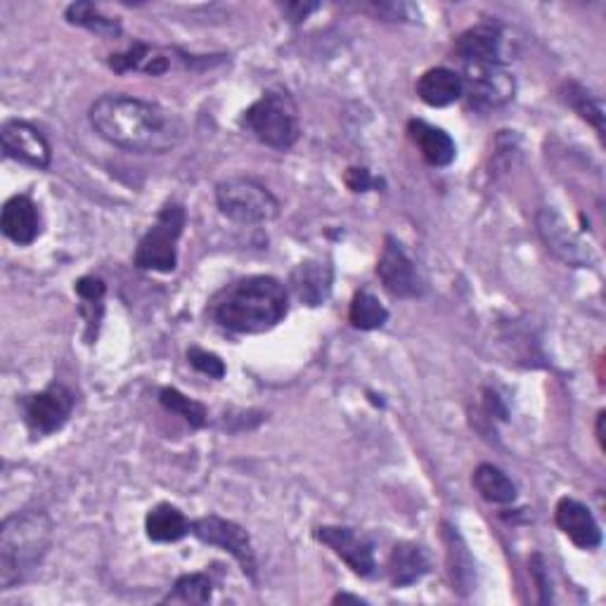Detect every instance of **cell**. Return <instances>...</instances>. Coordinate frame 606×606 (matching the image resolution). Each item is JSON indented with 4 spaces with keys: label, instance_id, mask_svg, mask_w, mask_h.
<instances>
[{
    "label": "cell",
    "instance_id": "obj_1",
    "mask_svg": "<svg viewBox=\"0 0 606 606\" xmlns=\"http://www.w3.org/2000/svg\"><path fill=\"white\" fill-rule=\"evenodd\" d=\"M88 119L102 140L136 155L171 152L186 138V126L169 109L123 93L98 98Z\"/></svg>",
    "mask_w": 606,
    "mask_h": 606
},
{
    "label": "cell",
    "instance_id": "obj_2",
    "mask_svg": "<svg viewBox=\"0 0 606 606\" xmlns=\"http://www.w3.org/2000/svg\"><path fill=\"white\" fill-rule=\"evenodd\" d=\"M289 310L287 287L272 275H249L220 289L211 318L237 335H264L278 327Z\"/></svg>",
    "mask_w": 606,
    "mask_h": 606
},
{
    "label": "cell",
    "instance_id": "obj_3",
    "mask_svg": "<svg viewBox=\"0 0 606 606\" xmlns=\"http://www.w3.org/2000/svg\"><path fill=\"white\" fill-rule=\"evenodd\" d=\"M52 524L43 511L12 514L0 524V587L12 590L46 557Z\"/></svg>",
    "mask_w": 606,
    "mask_h": 606
},
{
    "label": "cell",
    "instance_id": "obj_4",
    "mask_svg": "<svg viewBox=\"0 0 606 606\" xmlns=\"http://www.w3.org/2000/svg\"><path fill=\"white\" fill-rule=\"evenodd\" d=\"M242 126L272 150H289L301 138L299 107L285 88H270L242 115Z\"/></svg>",
    "mask_w": 606,
    "mask_h": 606
},
{
    "label": "cell",
    "instance_id": "obj_5",
    "mask_svg": "<svg viewBox=\"0 0 606 606\" xmlns=\"http://www.w3.org/2000/svg\"><path fill=\"white\" fill-rule=\"evenodd\" d=\"M188 213L178 201H167L157 213L152 228L138 242L133 264L140 270L173 272L178 266V240L186 230Z\"/></svg>",
    "mask_w": 606,
    "mask_h": 606
},
{
    "label": "cell",
    "instance_id": "obj_6",
    "mask_svg": "<svg viewBox=\"0 0 606 606\" xmlns=\"http://www.w3.org/2000/svg\"><path fill=\"white\" fill-rule=\"evenodd\" d=\"M216 205L220 213L228 216L235 223L256 226L270 223L280 216V201L264 182L237 176L216 186Z\"/></svg>",
    "mask_w": 606,
    "mask_h": 606
},
{
    "label": "cell",
    "instance_id": "obj_7",
    "mask_svg": "<svg viewBox=\"0 0 606 606\" xmlns=\"http://www.w3.org/2000/svg\"><path fill=\"white\" fill-rule=\"evenodd\" d=\"M463 81L469 105L481 112L500 109L517 96V79L503 62H467Z\"/></svg>",
    "mask_w": 606,
    "mask_h": 606
},
{
    "label": "cell",
    "instance_id": "obj_8",
    "mask_svg": "<svg viewBox=\"0 0 606 606\" xmlns=\"http://www.w3.org/2000/svg\"><path fill=\"white\" fill-rule=\"evenodd\" d=\"M190 534L201 543L223 549V553H228L237 564L242 566L245 576H249L251 580L256 578V555L251 547V538L240 524L209 514V517L195 519L190 524Z\"/></svg>",
    "mask_w": 606,
    "mask_h": 606
},
{
    "label": "cell",
    "instance_id": "obj_9",
    "mask_svg": "<svg viewBox=\"0 0 606 606\" xmlns=\"http://www.w3.org/2000/svg\"><path fill=\"white\" fill-rule=\"evenodd\" d=\"M24 421L31 434L36 436H50L60 431L73 410V394L64 387V384H50L48 389L24 396L20 400Z\"/></svg>",
    "mask_w": 606,
    "mask_h": 606
},
{
    "label": "cell",
    "instance_id": "obj_10",
    "mask_svg": "<svg viewBox=\"0 0 606 606\" xmlns=\"http://www.w3.org/2000/svg\"><path fill=\"white\" fill-rule=\"evenodd\" d=\"M536 226H538V232L543 237L545 247L566 266L590 268L597 264L593 249L580 240V235L572 230V226L566 223L564 216L557 209L543 207L536 216Z\"/></svg>",
    "mask_w": 606,
    "mask_h": 606
},
{
    "label": "cell",
    "instance_id": "obj_11",
    "mask_svg": "<svg viewBox=\"0 0 606 606\" xmlns=\"http://www.w3.org/2000/svg\"><path fill=\"white\" fill-rule=\"evenodd\" d=\"M377 275L384 289H387L396 299H417L421 297V291H425V285H421V278L413 259L394 235L384 237V249L377 264Z\"/></svg>",
    "mask_w": 606,
    "mask_h": 606
},
{
    "label": "cell",
    "instance_id": "obj_12",
    "mask_svg": "<svg viewBox=\"0 0 606 606\" xmlns=\"http://www.w3.org/2000/svg\"><path fill=\"white\" fill-rule=\"evenodd\" d=\"M0 145L8 159L27 163L31 169L46 171L52 161L48 138L29 121L10 119L0 128Z\"/></svg>",
    "mask_w": 606,
    "mask_h": 606
},
{
    "label": "cell",
    "instance_id": "obj_13",
    "mask_svg": "<svg viewBox=\"0 0 606 606\" xmlns=\"http://www.w3.org/2000/svg\"><path fill=\"white\" fill-rule=\"evenodd\" d=\"M316 538L332 549L339 559H344L356 576L370 578L375 574V545L358 530L346 526H320Z\"/></svg>",
    "mask_w": 606,
    "mask_h": 606
},
{
    "label": "cell",
    "instance_id": "obj_14",
    "mask_svg": "<svg viewBox=\"0 0 606 606\" xmlns=\"http://www.w3.org/2000/svg\"><path fill=\"white\" fill-rule=\"evenodd\" d=\"M555 521L562 534L580 549H597L602 545V528L593 511L574 498H562L555 507Z\"/></svg>",
    "mask_w": 606,
    "mask_h": 606
},
{
    "label": "cell",
    "instance_id": "obj_15",
    "mask_svg": "<svg viewBox=\"0 0 606 606\" xmlns=\"http://www.w3.org/2000/svg\"><path fill=\"white\" fill-rule=\"evenodd\" d=\"M0 230L10 242L27 247L36 242V237L41 232V218L39 207L33 205L31 197L14 195L3 205V213H0Z\"/></svg>",
    "mask_w": 606,
    "mask_h": 606
},
{
    "label": "cell",
    "instance_id": "obj_16",
    "mask_svg": "<svg viewBox=\"0 0 606 606\" xmlns=\"http://www.w3.org/2000/svg\"><path fill=\"white\" fill-rule=\"evenodd\" d=\"M335 282V268L327 261H304L291 270L289 285L299 301L306 306H320L329 299Z\"/></svg>",
    "mask_w": 606,
    "mask_h": 606
},
{
    "label": "cell",
    "instance_id": "obj_17",
    "mask_svg": "<svg viewBox=\"0 0 606 606\" xmlns=\"http://www.w3.org/2000/svg\"><path fill=\"white\" fill-rule=\"evenodd\" d=\"M503 29L498 24H476L457 36L455 52L467 62H503L500 58Z\"/></svg>",
    "mask_w": 606,
    "mask_h": 606
},
{
    "label": "cell",
    "instance_id": "obj_18",
    "mask_svg": "<svg viewBox=\"0 0 606 606\" xmlns=\"http://www.w3.org/2000/svg\"><path fill=\"white\" fill-rule=\"evenodd\" d=\"M417 96L429 107H450L465 96V81L448 67H434L417 81Z\"/></svg>",
    "mask_w": 606,
    "mask_h": 606
},
{
    "label": "cell",
    "instance_id": "obj_19",
    "mask_svg": "<svg viewBox=\"0 0 606 606\" xmlns=\"http://www.w3.org/2000/svg\"><path fill=\"white\" fill-rule=\"evenodd\" d=\"M408 133L413 138V142L419 147L421 157L429 163V167L444 169L450 167L457 157V147L455 140L444 131V128L431 126L421 119H413L408 123Z\"/></svg>",
    "mask_w": 606,
    "mask_h": 606
},
{
    "label": "cell",
    "instance_id": "obj_20",
    "mask_svg": "<svg viewBox=\"0 0 606 606\" xmlns=\"http://www.w3.org/2000/svg\"><path fill=\"white\" fill-rule=\"evenodd\" d=\"M107 64L112 67L117 73L142 71V73H147V77H161V73H167L171 69V52L138 41L126 52L112 54Z\"/></svg>",
    "mask_w": 606,
    "mask_h": 606
},
{
    "label": "cell",
    "instance_id": "obj_21",
    "mask_svg": "<svg viewBox=\"0 0 606 606\" xmlns=\"http://www.w3.org/2000/svg\"><path fill=\"white\" fill-rule=\"evenodd\" d=\"M429 574V557L425 547L415 543H398L389 557V578L394 587L415 585Z\"/></svg>",
    "mask_w": 606,
    "mask_h": 606
},
{
    "label": "cell",
    "instance_id": "obj_22",
    "mask_svg": "<svg viewBox=\"0 0 606 606\" xmlns=\"http://www.w3.org/2000/svg\"><path fill=\"white\" fill-rule=\"evenodd\" d=\"M190 524L186 514H182L178 507L161 503L147 511L145 517V530L147 538L155 543H178L190 534Z\"/></svg>",
    "mask_w": 606,
    "mask_h": 606
},
{
    "label": "cell",
    "instance_id": "obj_23",
    "mask_svg": "<svg viewBox=\"0 0 606 606\" xmlns=\"http://www.w3.org/2000/svg\"><path fill=\"white\" fill-rule=\"evenodd\" d=\"M73 291L79 297V314L86 320V341L93 344L98 339V329L105 316V294L107 287L96 275H86V278L77 280Z\"/></svg>",
    "mask_w": 606,
    "mask_h": 606
},
{
    "label": "cell",
    "instance_id": "obj_24",
    "mask_svg": "<svg viewBox=\"0 0 606 606\" xmlns=\"http://www.w3.org/2000/svg\"><path fill=\"white\" fill-rule=\"evenodd\" d=\"M471 481L474 488L481 493V498L493 505H511L517 500V486L500 467L484 463L474 469Z\"/></svg>",
    "mask_w": 606,
    "mask_h": 606
},
{
    "label": "cell",
    "instance_id": "obj_25",
    "mask_svg": "<svg viewBox=\"0 0 606 606\" xmlns=\"http://www.w3.org/2000/svg\"><path fill=\"white\" fill-rule=\"evenodd\" d=\"M64 20L73 27L88 29L90 33L102 36V39H119L121 36V22L115 20V17H107L98 6L93 3H71L64 10Z\"/></svg>",
    "mask_w": 606,
    "mask_h": 606
},
{
    "label": "cell",
    "instance_id": "obj_26",
    "mask_svg": "<svg viewBox=\"0 0 606 606\" xmlns=\"http://www.w3.org/2000/svg\"><path fill=\"white\" fill-rule=\"evenodd\" d=\"M348 320L362 332H375V329H381L389 322V310L372 291L360 289L356 291L351 308H348Z\"/></svg>",
    "mask_w": 606,
    "mask_h": 606
},
{
    "label": "cell",
    "instance_id": "obj_27",
    "mask_svg": "<svg viewBox=\"0 0 606 606\" xmlns=\"http://www.w3.org/2000/svg\"><path fill=\"white\" fill-rule=\"evenodd\" d=\"M213 593V583L207 574L180 576L173 590L161 599V604H209Z\"/></svg>",
    "mask_w": 606,
    "mask_h": 606
},
{
    "label": "cell",
    "instance_id": "obj_28",
    "mask_svg": "<svg viewBox=\"0 0 606 606\" xmlns=\"http://www.w3.org/2000/svg\"><path fill=\"white\" fill-rule=\"evenodd\" d=\"M159 403L169 413H173V415L186 419L192 429H201V427L207 425V417H209L207 408L201 406L199 400H192L186 394H180L178 389H169V387L161 389L159 391Z\"/></svg>",
    "mask_w": 606,
    "mask_h": 606
},
{
    "label": "cell",
    "instance_id": "obj_29",
    "mask_svg": "<svg viewBox=\"0 0 606 606\" xmlns=\"http://www.w3.org/2000/svg\"><path fill=\"white\" fill-rule=\"evenodd\" d=\"M566 102L572 105L585 121H590L599 136H604V107H602V102L590 93V90H585V88H583L580 83H576V81L566 83Z\"/></svg>",
    "mask_w": 606,
    "mask_h": 606
},
{
    "label": "cell",
    "instance_id": "obj_30",
    "mask_svg": "<svg viewBox=\"0 0 606 606\" xmlns=\"http://www.w3.org/2000/svg\"><path fill=\"white\" fill-rule=\"evenodd\" d=\"M188 360H190V365L195 367L197 372L207 375L211 379H223L226 377V362L220 360L216 354L205 351V348H197V346L190 348Z\"/></svg>",
    "mask_w": 606,
    "mask_h": 606
},
{
    "label": "cell",
    "instance_id": "obj_31",
    "mask_svg": "<svg viewBox=\"0 0 606 606\" xmlns=\"http://www.w3.org/2000/svg\"><path fill=\"white\" fill-rule=\"evenodd\" d=\"M530 574H534L536 585H538V590H540V604L553 602V587H549V580H547V568H545L543 555L530 557Z\"/></svg>",
    "mask_w": 606,
    "mask_h": 606
},
{
    "label": "cell",
    "instance_id": "obj_32",
    "mask_svg": "<svg viewBox=\"0 0 606 606\" xmlns=\"http://www.w3.org/2000/svg\"><path fill=\"white\" fill-rule=\"evenodd\" d=\"M346 186L351 192H367L372 186H377V180L370 176V171L367 169H348L346 171Z\"/></svg>",
    "mask_w": 606,
    "mask_h": 606
},
{
    "label": "cell",
    "instance_id": "obj_33",
    "mask_svg": "<svg viewBox=\"0 0 606 606\" xmlns=\"http://www.w3.org/2000/svg\"><path fill=\"white\" fill-rule=\"evenodd\" d=\"M344 602H354V604H365L360 597H354V595H337L335 597V604H344Z\"/></svg>",
    "mask_w": 606,
    "mask_h": 606
},
{
    "label": "cell",
    "instance_id": "obj_34",
    "mask_svg": "<svg viewBox=\"0 0 606 606\" xmlns=\"http://www.w3.org/2000/svg\"><path fill=\"white\" fill-rule=\"evenodd\" d=\"M602 425H604V413H599V419H597V438H599V446L604 448V436H602Z\"/></svg>",
    "mask_w": 606,
    "mask_h": 606
}]
</instances>
